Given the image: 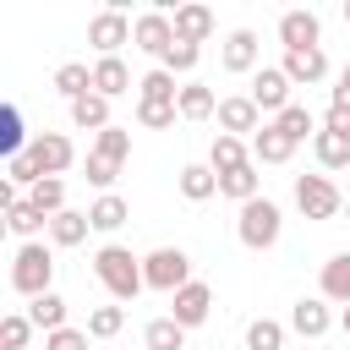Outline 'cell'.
<instances>
[{
    "instance_id": "7c38bea8",
    "label": "cell",
    "mask_w": 350,
    "mask_h": 350,
    "mask_svg": "<svg viewBox=\"0 0 350 350\" xmlns=\"http://www.w3.org/2000/svg\"><path fill=\"white\" fill-rule=\"evenodd\" d=\"M208 312H213V290H208L202 279H191L186 290H175V295H170V317H175L180 328H197V323H208Z\"/></svg>"
},
{
    "instance_id": "f1b7e54d",
    "label": "cell",
    "mask_w": 350,
    "mask_h": 350,
    "mask_svg": "<svg viewBox=\"0 0 350 350\" xmlns=\"http://www.w3.org/2000/svg\"><path fill=\"white\" fill-rule=\"evenodd\" d=\"M27 202L44 213V219H55V213H66V180L60 175H44L33 191H27Z\"/></svg>"
},
{
    "instance_id": "4dcf8cb0",
    "label": "cell",
    "mask_w": 350,
    "mask_h": 350,
    "mask_svg": "<svg viewBox=\"0 0 350 350\" xmlns=\"http://www.w3.org/2000/svg\"><path fill=\"white\" fill-rule=\"evenodd\" d=\"M55 88H60V93L77 104L82 93H93V66H82V60H66V66L55 71Z\"/></svg>"
},
{
    "instance_id": "7a4b0ae2",
    "label": "cell",
    "mask_w": 350,
    "mask_h": 350,
    "mask_svg": "<svg viewBox=\"0 0 350 350\" xmlns=\"http://www.w3.org/2000/svg\"><path fill=\"white\" fill-rule=\"evenodd\" d=\"M49 284H55V252L44 241H22L11 257V290L38 301V295H49Z\"/></svg>"
},
{
    "instance_id": "f35d334b",
    "label": "cell",
    "mask_w": 350,
    "mask_h": 350,
    "mask_svg": "<svg viewBox=\"0 0 350 350\" xmlns=\"http://www.w3.org/2000/svg\"><path fill=\"white\" fill-rule=\"evenodd\" d=\"M27 339H33V317L27 312H5L0 317V345L5 350H27Z\"/></svg>"
},
{
    "instance_id": "d590c367",
    "label": "cell",
    "mask_w": 350,
    "mask_h": 350,
    "mask_svg": "<svg viewBox=\"0 0 350 350\" xmlns=\"http://www.w3.org/2000/svg\"><path fill=\"white\" fill-rule=\"evenodd\" d=\"M126 328V306H93L88 312V339H115Z\"/></svg>"
},
{
    "instance_id": "74e56055",
    "label": "cell",
    "mask_w": 350,
    "mask_h": 350,
    "mask_svg": "<svg viewBox=\"0 0 350 350\" xmlns=\"http://www.w3.org/2000/svg\"><path fill=\"white\" fill-rule=\"evenodd\" d=\"M0 148H5V159L27 153V142H22V109H16V104L0 109Z\"/></svg>"
},
{
    "instance_id": "484cf974",
    "label": "cell",
    "mask_w": 350,
    "mask_h": 350,
    "mask_svg": "<svg viewBox=\"0 0 350 350\" xmlns=\"http://www.w3.org/2000/svg\"><path fill=\"white\" fill-rule=\"evenodd\" d=\"M208 115H219L213 88H208V82H186V88H180V120H208Z\"/></svg>"
},
{
    "instance_id": "e0dca14e",
    "label": "cell",
    "mask_w": 350,
    "mask_h": 350,
    "mask_svg": "<svg viewBox=\"0 0 350 350\" xmlns=\"http://www.w3.org/2000/svg\"><path fill=\"white\" fill-rule=\"evenodd\" d=\"M290 153H295V142L268 120L257 137H252V164H290Z\"/></svg>"
},
{
    "instance_id": "52a82bcc",
    "label": "cell",
    "mask_w": 350,
    "mask_h": 350,
    "mask_svg": "<svg viewBox=\"0 0 350 350\" xmlns=\"http://www.w3.org/2000/svg\"><path fill=\"white\" fill-rule=\"evenodd\" d=\"M295 208L306 219H334L345 208V197H339V186L328 175H295Z\"/></svg>"
},
{
    "instance_id": "ffe728a7",
    "label": "cell",
    "mask_w": 350,
    "mask_h": 350,
    "mask_svg": "<svg viewBox=\"0 0 350 350\" xmlns=\"http://www.w3.org/2000/svg\"><path fill=\"white\" fill-rule=\"evenodd\" d=\"M219 197H230V202H252V197H262V175H257V164H241V170H230V175H219Z\"/></svg>"
},
{
    "instance_id": "603a6c76",
    "label": "cell",
    "mask_w": 350,
    "mask_h": 350,
    "mask_svg": "<svg viewBox=\"0 0 350 350\" xmlns=\"http://www.w3.org/2000/svg\"><path fill=\"white\" fill-rule=\"evenodd\" d=\"M137 104H180V88H175V77H170L164 66H153V71L137 82Z\"/></svg>"
},
{
    "instance_id": "ab89813d",
    "label": "cell",
    "mask_w": 350,
    "mask_h": 350,
    "mask_svg": "<svg viewBox=\"0 0 350 350\" xmlns=\"http://www.w3.org/2000/svg\"><path fill=\"white\" fill-rule=\"evenodd\" d=\"M197 60H202V44H186V38H175V49L164 55V71L175 77V71H197Z\"/></svg>"
},
{
    "instance_id": "b9f144b4",
    "label": "cell",
    "mask_w": 350,
    "mask_h": 350,
    "mask_svg": "<svg viewBox=\"0 0 350 350\" xmlns=\"http://www.w3.org/2000/svg\"><path fill=\"white\" fill-rule=\"evenodd\" d=\"M5 175H11V186H38L44 175H38V164H33V153H16V159H5Z\"/></svg>"
},
{
    "instance_id": "bcb514c9",
    "label": "cell",
    "mask_w": 350,
    "mask_h": 350,
    "mask_svg": "<svg viewBox=\"0 0 350 350\" xmlns=\"http://www.w3.org/2000/svg\"><path fill=\"white\" fill-rule=\"evenodd\" d=\"M339 328H345V334H350V306H345V312H339Z\"/></svg>"
},
{
    "instance_id": "d6a6232c",
    "label": "cell",
    "mask_w": 350,
    "mask_h": 350,
    "mask_svg": "<svg viewBox=\"0 0 350 350\" xmlns=\"http://www.w3.org/2000/svg\"><path fill=\"white\" fill-rule=\"evenodd\" d=\"M27 317H33V328H44V334H55V328H66V301L49 290V295H38V301H27Z\"/></svg>"
},
{
    "instance_id": "9a60e30c",
    "label": "cell",
    "mask_w": 350,
    "mask_h": 350,
    "mask_svg": "<svg viewBox=\"0 0 350 350\" xmlns=\"http://www.w3.org/2000/svg\"><path fill=\"white\" fill-rule=\"evenodd\" d=\"M284 77L295 88H317L328 77V55L323 49H284Z\"/></svg>"
},
{
    "instance_id": "ba28073f",
    "label": "cell",
    "mask_w": 350,
    "mask_h": 350,
    "mask_svg": "<svg viewBox=\"0 0 350 350\" xmlns=\"http://www.w3.org/2000/svg\"><path fill=\"white\" fill-rule=\"evenodd\" d=\"M290 77H284V66H257L252 71V104L262 109V115H284L290 109Z\"/></svg>"
},
{
    "instance_id": "6da1fadb",
    "label": "cell",
    "mask_w": 350,
    "mask_h": 350,
    "mask_svg": "<svg viewBox=\"0 0 350 350\" xmlns=\"http://www.w3.org/2000/svg\"><path fill=\"white\" fill-rule=\"evenodd\" d=\"M93 273H98V284L115 295V306H120V301H137V295L148 290L142 257H131L126 246H98V252H93Z\"/></svg>"
},
{
    "instance_id": "cb8c5ba5",
    "label": "cell",
    "mask_w": 350,
    "mask_h": 350,
    "mask_svg": "<svg viewBox=\"0 0 350 350\" xmlns=\"http://www.w3.org/2000/svg\"><path fill=\"white\" fill-rule=\"evenodd\" d=\"M208 164H213V175H230V170H241V164H252V153H246V142L241 137H213V148H208Z\"/></svg>"
},
{
    "instance_id": "ee69618b",
    "label": "cell",
    "mask_w": 350,
    "mask_h": 350,
    "mask_svg": "<svg viewBox=\"0 0 350 350\" xmlns=\"http://www.w3.org/2000/svg\"><path fill=\"white\" fill-rule=\"evenodd\" d=\"M323 131H334V137H350V109H334V104H328V115H323Z\"/></svg>"
},
{
    "instance_id": "3957f363",
    "label": "cell",
    "mask_w": 350,
    "mask_h": 350,
    "mask_svg": "<svg viewBox=\"0 0 350 350\" xmlns=\"http://www.w3.org/2000/svg\"><path fill=\"white\" fill-rule=\"evenodd\" d=\"M126 153H131V131H126V126L98 131V137H93V153H88V186L109 191L115 175H120V164H126Z\"/></svg>"
},
{
    "instance_id": "4fadbf2b",
    "label": "cell",
    "mask_w": 350,
    "mask_h": 350,
    "mask_svg": "<svg viewBox=\"0 0 350 350\" xmlns=\"http://www.w3.org/2000/svg\"><path fill=\"white\" fill-rule=\"evenodd\" d=\"M317 38H323L317 11H301V5H295V11L279 16V44H284V49H323Z\"/></svg>"
},
{
    "instance_id": "277c9868",
    "label": "cell",
    "mask_w": 350,
    "mask_h": 350,
    "mask_svg": "<svg viewBox=\"0 0 350 350\" xmlns=\"http://www.w3.org/2000/svg\"><path fill=\"white\" fill-rule=\"evenodd\" d=\"M279 230H284V213H279V202H268V197H252V202L235 213V235H241V246H252V252H268V246L279 241Z\"/></svg>"
},
{
    "instance_id": "e575fe53",
    "label": "cell",
    "mask_w": 350,
    "mask_h": 350,
    "mask_svg": "<svg viewBox=\"0 0 350 350\" xmlns=\"http://www.w3.org/2000/svg\"><path fill=\"white\" fill-rule=\"evenodd\" d=\"M5 224H11V230H16V235H27V241H33V235H38V230H49V219H44V213H38V208H33V202H27V197H22V202H11V208H5Z\"/></svg>"
},
{
    "instance_id": "9c48e42d",
    "label": "cell",
    "mask_w": 350,
    "mask_h": 350,
    "mask_svg": "<svg viewBox=\"0 0 350 350\" xmlns=\"http://www.w3.org/2000/svg\"><path fill=\"white\" fill-rule=\"evenodd\" d=\"M27 153H33L38 175H66V170L77 164V148H71L66 131H38V137L27 142Z\"/></svg>"
},
{
    "instance_id": "83f0119b",
    "label": "cell",
    "mask_w": 350,
    "mask_h": 350,
    "mask_svg": "<svg viewBox=\"0 0 350 350\" xmlns=\"http://www.w3.org/2000/svg\"><path fill=\"white\" fill-rule=\"evenodd\" d=\"M88 219H93V230H104V235H115L126 219H131V208H126V197H115V191H104L93 208H88Z\"/></svg>"
},
{
    "instance_id": "60d3db41",
    "label": "cell",
    "mask_w": 350,
    "mask_h": 350,
    "mask_svg": "<svg viewBox=\"0 0 350 350\" xmlns=\"http://www.w3.org/2000/svg\"><path fill=\"white\" fill-rule=\"evenodd\" d=\"M175 115H180V104H137V126H148V131L175 126Z\"/></svg>"
},
{
    "instance_id": "1f68e13d",
    "label": "cell",
    "mask_w": 350,
    "mask_h": 350,
    "mask_svg": "<svg viewBox=\"0 0 350 350\" xmlns=\"http://www.w3.org/2000/svg\"><path fill=\"white\" fill-rule=\"evenodd\" d=\"M273 126H279V131H284L295 148H301L306 137H317V120H312V109H306V104H290L284 115H273Z\"/></svg>"
},
{
    "instance_id": "836d02e7",
    "label": "cell",
    "mask_w": 350,
    "mask_h": 350,
    "mask_svg": "<svg viewBox=\"0 0 350 350\" xmlns=\"http://www.w3.org/2000/svg\"><path fill=\"white\" fill-rule=\"evenodd\" d=\"M312 153H317V164H323V170H345V164H350V137L317 131V137H312Z\"/></svg>"
},
{
    "instance_id": "ac0fdd59",
    "label": "cell",
    "mask_w": 350,
    "mask_h": 350,
    "mask_svg": "<svg viewBox=\"0 0 350 350\" xmlns=\"http://www.w3.org/2000/svg\"><path fill=\"white\" fill-rule=\"evenodd\" d=\"M175 38L208 44V38H213V11H208V5H175Z\"/></svg>"
},
{
    "instance_id": "5bb4252c",
    "label": "cell",
    "mask_w": 350,
    "mask_h": 350,
    "mask_svg": "<svg viewBox=\"0 0 350 350\" xmlns=\"http://www.w3.org/2000/svg\"><path fill=\"white\" fill-rule=\"evenodd\" d=\"M328 323H334V312H328V301H323V295H301V301L290 306V328H295L301 339H323V334H328Z\"/></svg>"
},
{
    "instance_id": "d4e9b609",
    "label": "cell",
    "mask_w": 350,
    "mask_h": 350,
    "mask_svg": "<svg viewBox=\"0 0 350 350\" xmlns=\"http://www.w3.org/2000/svg\"><path fill=\"white\" fill-rule=\"evenodd\" d=\"M88 230H93V219H88V213H77V208H66V213H55V219H49V241H55V246H82V241H88Z\"/></svg>"
},
{
    "instance_id": "8992f818",
    "label": "cell",
    "mask_w": 350,
    "mask_h": 350,
    "mask_svg": "<svg viewBox=\"0 0 350 350\" xmlns=\"http://www.w3.org/2000/svg\"><path fill=\"white\" fill-rule=\"evenodd\" d=\"M131 44H137V49H148V55L164 66V55L175 49V16H170V11H159V5H153V11H142V16L131 22Z\"/></svg>"
},
{
    "instance_id": "7bdbcfd3",
    "label": "cell",
    "mask_w": 350,
    "mask_h": 350,
    "mask_svg": "<svg viewBox=\"0 0 350 350\" xmlns=\"http://www.w3.org/2000/svg\"><path fill=\"white\" fill-rule=\"evenodd\" d=\"M44 350H88V328H55L44 334Z\"/></svg>"
},
{
    "instance_id": "8fae6325",
    "label": "cell",
    "mask_w": 350,
    "mask_h": 350,
    "mask_svg": "<svg viewBox=\"0 0 350 350\" xmlns=\"http://www.w3.org/2000/svg\"><path fill=\"white\" fill-rule=\"evenodd\" d=\"M219 131L224 137H257L262 131V109L252 104V93H230V98H219Z\"/></svg>"
},
{
    "instance_id": "44dd1931",
    "label": "cell",
    "mask_w": 350,
    "mask_h": 350,
    "mask_svg": "<svg viewBox=\"0 0 350 350\" xmlns=\"http://www.w3.org/2000/svg\"><path fill=\"white\" fill-rule=\"evenodd\" d=\"M317 290H323V301H339V306H350V252H339V257H328V262H323V279H317Z\"/></svg>"
},
{
    "instance_id": "5b68a950",
    "label": "cell",
    "mask_w": 350,
    "mask_h": 350,
    "mask_svg": "<svg viewBox=\"0 0 350 350\" xmlns=\"http://www.w3.org/2000/svg\"><path fill=\"white\" fill-rule=\"evenodd\" d=\"M142 279H148V290L175 295V290H186V284H191V257H186L180 246H159V252H148V257H142Z\"/></svg>"
},
{
    "instance_id": "f6af8a7d",
    "label": "cell",
    "mask_w": 350,
    "mask_h": 350,
    "mask_svg": "<svg viewBox=\"0 0 350 350\" xmlns=\"http://www.w3.org/2000/svg\"><path fill=\"white\" fill-rule=\"evenodd\" d=\"M334 109H350V66L339 71V88H334Z\"/></svg>"
},
{
    "instance_id": "7402d4cb",
    "label": "cell",
    "mask_w": 350,
    "mask_h": 350,
    "mask_svg": "<svg viewBox=\"0 0 350 350\" xmlns=\"http://www.w3.org/2000/svg\"><path fill=\"white\" fill-rule=\"evenodd\" d=\"M71 126H82V131H109L115 120H109V98L104 93H82L77 104H71Z\"/></svg>"
},
{
    "instance_id": "d6986e66",
    "label": "cell",
    "mask_w": 350,
    "mask_h": 350,
    "mask_svg": "<svg viewBox=\"0 0 350 350\" xmlns=\"http://www.w3.org/2000/svg\"><path fill=\"white\" fill-rule=\"evenodd\" d=\"M93 93H104V98H120V93H131V71H126V60H120V55H109V60H93Z\"/></svg>"
},
{
    "instance_id": "2e32d148",
    "label": "cell",
    "mask_w": 350,
    "mask_h": 350,
    "mask_svg": "<svg viewBox=\"0 0 350 350\" xmlns=\"http://www.w3.org/2000/svg\"><path fill=\"white\" fill-rule=\"evenodd\" d=\"M257 55H262V44H257V33L252 27H235L230 38H224V71H257Z\"/></svg>"
},
{
    "instance_id": "4316f807",
    "label": "cell",
    "mask_w": 350,
    "mask_h": 350,
    "mask_svg": "<svg viewBox=\"0 0 350 350\" xmlns=\"http://www.w3.org/2000/svg\"><path fill=\"white\" fill-rule=\"evenodd\" d=\"M213 191H219L213 164H186V170H180V197H186V202H208Z\"/></svg>"
},
{
    "instance_id": "f546056e",
    "label": "cell",
    "mask_w": 350,
    "mask_h": 350,
    "mask_svg": "<svg viewBox=\"0 0 350 350\" xmlns=\"http://www.w3.org/2000/svg\"><path fill=\"white\" fill-rule=\"evenodd\" d=\"M142 345H148V350H186V328H180L175 317H153V323L142 328Z\"/></svg>"
},
{
    "instance_id": "8d00e7d4",
    "label": "cell",
    "mask_w": 350,
    "mask_h": 350,
    "mask_svg": "<svg viewBox=\"0 0 350 350\" xmlns=\"http://www.w3.org/2000/svg\"><path fill=\"white\" fill-rule=\"evenodd\" d=\"M246 350H284V323H273V317L246 323Z\"/></svg>"
},
{
    "instance_id": "30bf717a",
    "label": "cell",
    "mask_w": 350,
    "mask_h": 350,
    "mask_svg": "<svg viewBox=\"0 0 350 350\" xmlns=\"http://www.w3.org/2000/svg\"><path fill=\"white\" fill-rule=\"evenodd\" d=\"M88 44L98 49V60H109L120 44H131V22H126V11H120V5L98 11V16L88 22Z\"/></svg>"
},
{
    "instance_id": "7dc6e473",
    "label": "cell",
    "mask_w": 350,
    "mask_h": 350,
    "mask_svg": "<svg viewBox=\"0 0 350 350\" xmlns=\"http://www.w3.org/2000/svg\"><path fill=\"white\" fill-rule=\"evenodd\" d=\"M345 22H350V0H345Z\"/></svg>"
}]
</instances>
